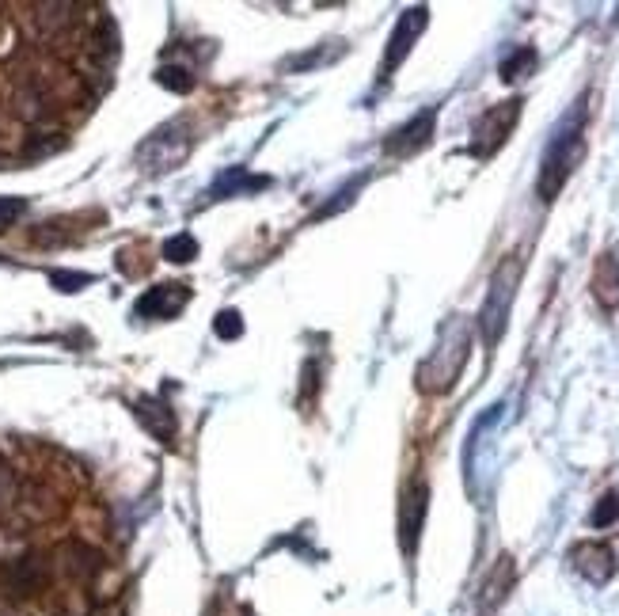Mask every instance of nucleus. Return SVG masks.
Returning <instances> with one entry per match:
<instances>
[{
  "mask_svg": "<svg viewBox=\"0 0 619 616\" xmlns=\"http://www.w3.org/2000/svg\"><path fill=\"white\" fill-rule=\"evenodd\" d=\"M61 563H65V571L73 578H92L99 567H103V559H99V552H92L88 544H80V540H69L65 548H61Z\"/></svg>",
  "mask_w": 619,
  "mask_h": 616,
  "instance_id": "16",
  "label": "nucleus"
},
{
  "mask_svg": "<svg viewBox=\"0 0 619 616\" xmlns=\"http://www.w3.org/2000/svg\"><path fill=\"white\" fill-rule=\"evenodd\" d=\"M593 297L608 312L619 308V251H604L597 259V267H593Z\"/></svg>",
  "mask_w": 619,
  "mask_h": 616,
  "instance_id": "14",
  "label": "nucleus"
},
{
  "mask_svg": "<svg viewBox=\"0 0 619 616\" xmlns=\"http://www.w3.org/2000/svg\"><path fill=\"white\" fill-rule=\"evenodd\" d=\"M23 210H27V202H23V198H0V229H8V225H12Z\"/></svg>",
  "mask_w": 619,
  "mask_h": 616,
  "instance_id": "24",
  "label": "nucleus"
},
{
  "mask_svg": "<svg viewBox=\"0 0 619 616\" xmlns=\"http://www.w3.org/2000/svg\"><path fill=\"white\" fill-rule=\"evenodd\" d=\"M513 559L502 556L498 563H494V571L487 575V582H483V590H479V616H494L498 613V605L509 597V586H513Z\"/></svg>",
  "mask_w": 619,
  "mask_h": 616,
  "instance_id": "13",
  "label": "nucleus"
},
{
  "mask_svg": "<svg viewBox=\"0 0 619 616\" xmlns=\"http://www.w3.org/2000/svg\"><path fill=\"white\" fill-rule=\"evenodd\" d=\"M46 578H50V567H46V559L35 556V552H31V556H16L4 567V586L16 597L38 594V590L46 586Z\"/></svg>",
  "mask_w": 619,
  "mask_h": 616,
  "instance_id": "11",
  "label": "nucleus"
},
{
  "mask_svg": "<svg viewBox=\"0 0 619 616\" xmlns=\"http://www.w3.org/2000/svg\"><path fill=\"white\" fill-rule=\"evenodd\" d=\"M156 80H160L164 88H171V92H179V96H187L190 88H194V73L183 69V65H164V69L156 73Z\"/></svg>",
  "mask_w": 619,
  "mask_h": 616,
  "instance_id": "18",
  "label": "nucleus"
},
{
  "mask_svg": "<svg viewBox=\"0 0 619 616\" xmlns=\"http://www.w3.org/2000/svg\"><path fill=\"white\" fill-rule=\"evenodd\" d=\"M536 69V50L532 46H521V50H513L506 61H502V80H521L528 77Z\"/></svg>",
  "mask_w": 619,
  "mask_h": 616,
  "instance_id": "17",
  "label": "nucleus"
},
{
  "mask_svg": "<svg viewBox=\"0 0 619 616\" xmlns=\"http://www.w3.org/2000/svg\"><path fill=\"white\" fill-rule=\"evenodd\" d=\"M194 255H198V240L190 232H179L164 244V259H171V263H190Z\"/></svg>",
  "mask_w": 619,
  "mask_h": 616,
  "instance_id": "19",
  "label": "nucleus"
},
{
  "mask_svg": "<svg viewBox=\"0 0 619 616\" xmlns=\"http://www.w3.org/2000/svg\"><path fill=\"white\" fill-rule=\"evenodd\" d=\"M585 99H578L570 107V115L559 122V130L551 134L544 153V168H540V179H536V194L540 202H555V194L566 187L570 172L578 168V160L585 153Z\"/></svg>",
  "mask_w": 619,
  "mask_h": 616,
  "instance_id": "1",
  "label": "nucleus"
},
{
  "mask_svg": "<svg viewBox=\"0 0 619 616\" xmlns=\"http://www.w3.org/2000/svg\"><path fill=\"white\" fill-rule=\"evenodd\" d=\"M190 153V134L183 122H175V126H164V130H156V134L141 145V153L137 160L145 164V172H171V168H179Z\"/></svg>",
  "mask_w": 619,
  "mask_h": 616,
  "instance_id": "5",
  "label": "nucleus"
},
{
  "mask_svg": "<svg viewBox=\"0 0 619 616\" xmlns=\"http://www.w3.org/2000/svg\"><path fill=\"white\" fill-rule=\"evenodd\" d=\"M468 347H471V328L464 320H449L437 350L418 369V388L422 392H449L456 385L464 362H468Z\"/></svg>",
  "mask_w": 619,
  "mask_h": 616,
  "instance_id": "2",
  "label": "nucleus"
},
{
  "mask_svg": "<svg viewBox=\"0 0 619 616\" xmlns=\"http://www.w3.org/2000/svg\"><path fill=\"white\" fill-rule=\"evenodd\" d=\"M361 183H365V175H361L357 183H346V187L338 191V198H335V202H327V206H319V213H316V217H331V213H338V210H342V206H346V202H354V194H357V187H361Z\"/></svg>",
  "mask_w": 619,
  "mask_h": 616,
  "instance_id": "22",
  "label": "nucleus"
},
{
  "mask_svg": "<svg viewBox=\"0 0 619 616\" xmlns=\"http://www.w3.org/2000/svg\"><path fill=\"white\" fill-rule=\"evenodd\" d=\"M190 301V289L183 282H164V286H152L141 301H137V316H149V320H171L179 316Z\"/></svg>",
  "mask_w": 619,
  "mask_h": 616,
  "instance_id": "10",
  "label": "nucleus"
},
{
  "mask_svg": "<svg viewBox=\"0 0 619 616\" xmlns=\"http://www.w3.org/2000/svg\"><path fill=\"white\" fill-rule=\"evenodd\" d=\"M270 187V179L266 175H251L244 168H228L221 172V179L213 183V198H228V194H247V191H266Z\"/></svg>",
  "mask_w": 619,
  "mask_h": 616,
  "instance_id": "15",
  "label": "nucleus"
},
{
  "mask_svg": "<svg viewBox=\"0 0 619 616\" xmlns=\"http://www.w3.org/2000/svg\"><path fill=\"white\" fill-rule=\"evenodd\" d=\"M517 274H521V259H506L502 267L494 270L487 289V301H483V312H479V331H483V343L494 347L506 331L509 320V305H513V289H517Z\"/></svg>",
  "mask_w": 619,
  "mask_h": 616,
  "instance_id": "3",
  "label": "nucleus"
},
{
  "mask_svg": "<svg viewBox=\"0 0 619 616\" xmlns=\"http://www.w3.org/2000/svg\"><path fill=\"white\" fill-rule=\"evenodd\" d=\"M570 563H574V571L589 582H608V578L616 575V552L601 544V540H582V544H574L570 548Z\"/></svg>",
  "mask_w": 619,
  "mask_h": 616,
  "instance_id": "9",
  "label": "nucleus"
},
{
  "mask_svg": "<svg viewBox=\"0 0 619 616\" xmlns=\"http://www.w3.org/2000/svg\"><path fill=\"white\" fill-rule=\"evenodd\" d=\"M12 502H16V480H12V472L0 464V514H4Z\"/></svg>",
  "mask_w": 619,
  "mask_h": 616,
  "instance_id": "25",
  "label": "nucleus"
},
{
  "mask_svg": "<svg viewBox=\"0 0 619 616\" xmlns=\"http://www.w3.org/2000/svg\"><path fill=\"white\" fill-rule=\"evenodd\" d=\"M240 331H244L240 312H221V316H217V335H221V339H236Z\"/></svg>",
  "mask_w": 619,
  "mask_h": 616,
  "instance_id": "23",
  "label": "nucleus"
},
{
  "mask_svg": "<svg viewBox=\"0 0 619 616\" xmlns=\"http://www.w3.org/2000/svg\"><path fill=\"white\" fill-rule=\"evenodd\" d=\"M50 282H54L61 293H76L92 282V274H80V270H50Z\"/></svg>",
  "mask_w": 619,
  "mask_h": 616,
  "instance_id": "21",
  "label": "nucleus"
},
{
  "mask_svg": "<svg viewBox=\"0 0 619 616\" xmlns=\"http://www.w3.org/2000/svg\"><path fill=\"white\" fill-rule=\"evenodd\" d=\"M133 415L141 419V426L149 430L152 438L156 442H164V445H171L175 442V415H171V407L164 404V400H152V396H141L137 404H133Z\"/></svg>",
  "mask_w": 619,
  "mask_h": 616,
  "instance_id": "12",
  "label": "nucleus"
},
{
  "mask_svg": "<svg viewBox=\"0 0 619 616\" xmlns=\"http://www.w3.org/2000/svg\"><path fill=\"white\" fill-rule=\"evenodd\" d=\"M426 23H430V12L426 8H407L399 23H395L392 39H388V50H384V61H380V80H388L403 65V58L414 50V39L426 31Z\"/></svg>",
  "mask_w": 619,
  "mask_h": 616,
  "instance_id": "6",
  "label": "nucleus"
},
{
  "mask_svg": "<svg viewBox=\"0 0 619 616\" xmlns=\"http://www.w3.org/2000/svg\"><path fill=\"white\" fill-rule=\"evenodd\" d=\"M0 616H16V613H0Z\"/></svg>",
  "mask_w": 619,
  "mask_h": 616,
  "instance_id": "26",
  "label": "nucleus"
},
{
  "mask_svg": "<svg viewBox=\"0 0 619 616\" xmlns=\"http://www.w3.org/2000/svg\"><path fill=\"white\" fill-rule=\"evenodd\" d=\"M426 506H430L426 483L422 480L407 483L403 502H399V537H403V552H407V556H414V548H418V533H422V521H426Z\"/></svg>",
  "mask_w": 619,
  "mask_h": 616,
  "instance_id": "8",
  "label": "nucleus"
},
{
  "mask_svg": "<svg viewBox=\"0 0 619 616\" xmlns=\"http://www.w3.org/2000/svg\"><path fill=\"white\" fill-rule=\"evenodd\" d=\"M619 521V495L616 491H608L601 502H597V510L589 514V525L593 529H608V525H616Z\"/></svg>",
  "mask_w": 619,
  "mask_h": 616,
  "instance_id": "20",
  "label": "nucleus"
},
{
  "mask_svg": "<svg viewBox=\"0 0 619 616\" xmlns=\"http://www.w3.org/2000/svg\"><path fill=\"white\" fill-rule=\"evenodd\" d=\"M517 118H521V99H506V103L483 111V115L475 118V126H471L468 153L475 156V160H490V156L506 145V137H509V130L517 126Z\"/></svg>",
  "mask_w": 619,
  "mask_h": 616,
  "instance_id": "4",
  "label": "nucleus"
},
{
  "mask_svg": "<svg viewBox=\"0 0 619 616\" xmlns=\"http://www.w3.org/2000/svg\"><path fill=\"white\" fill-rule=\"evenodd\" d=\"M433 126H437V107L418 111L411 122H403L399 130H392V137H384V153L388 156H414L422 153L433 141Z\"/></svg>",
  "mask_w": 619,
  "mask_h": 616,
  "instance_id": "7",
  "label": "nucleus"
}]
</instances>
